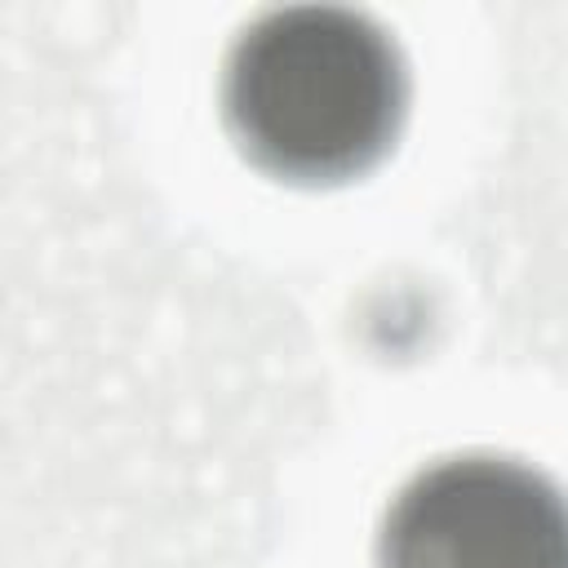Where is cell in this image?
Masks as SVG:
<instances>
[{
	"mask_svg": "<svg viewBox=\"0 0 568 568\" xmlns=\"http://www.w3.org/2000/svg\"><path fill=\"white\" fill-rule=\"evenodd\" d=\"M377 568H568V497L524 462L448 457L395 493Z\"/></svg>",
	"mask_w": 568,
	"mask_h": 568,
	"instance_id": "2",
	"label": "cell"
},
{
	"mask_svg": "<svg viewBox=\"0 0 568 568\" xmlns=\"http://www.w3.org/2000/svg\"><path fill=\"white\" fill-rule=\"evenodd\" d=\"M222 106L257 169L293 182H342L390 151L408 75L390 36L364 13L293 4L235 40Z\"/></svg>",
	"mask_w": 568,
	"mask_h": 568,
	"instance_id": "1",
	"label": "cell"
}]
</instances>
